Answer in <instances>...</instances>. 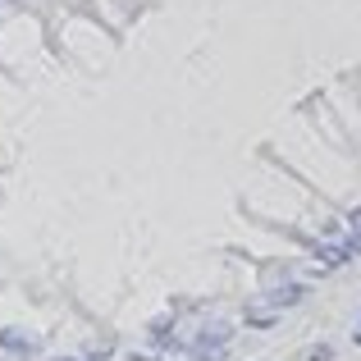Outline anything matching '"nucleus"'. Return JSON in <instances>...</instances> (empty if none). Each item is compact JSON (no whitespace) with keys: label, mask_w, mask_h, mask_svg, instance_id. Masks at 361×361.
<instances>
[{"label":"nucleus","mask_w":361,"mask_h":361,"mask_svg":"<svg viewBox=\"0 0 361 361\" xmlns=\"http://www.w3.org/2000/svg\"><path fill=\"white\" fill-rule=\"evenodd\" d=\"M348 256H353V247H348V243H343V247H338V243H334V247H329V243L320 247V261H325V265H343Z\"/></svg>","instance_id":"f257e3e1"},{"label":"nucleus","mask_w":361,"mask_h":361,"mask_svg":"<svg viewBox=\"0 0 361 361\" xmlns=\"http://www.w3.org/2000/svg\"><path fill=\"white\" fill-rule=\"evenodd\" d=\"M348 247H353V256H361V206L348 215Z\"/></svg>","instance_id":"f03ea898"},{"label":"nucleus","mask_w":361,"mask_h":361,"mask_svg":"<svg viewBox=\"0 0 361 361\" xmlns=\"http://www.w3.org/2000/svg\"><path fill=\"white\" fill-rule=\"evenodd\" d=\"M298 298H302V288H298V283H288V288L270 293V302H279V307H288V302H298Z\"/></svg>","instance_id":"7ed1b4c3"},{"label":"nucleus","mask_w":361,"mask_h":361,"mask_svg":"<svg viewBox=\"0 0 361 361\" xmlns=\"http://www.w3.org/2000/svg\"><path fill=\"white\" fill-rule=\"evenodd\" d=\"M357 343H361V329H357Z\"/></svg>","instance_id":"20e7f679"}]
</instances>
